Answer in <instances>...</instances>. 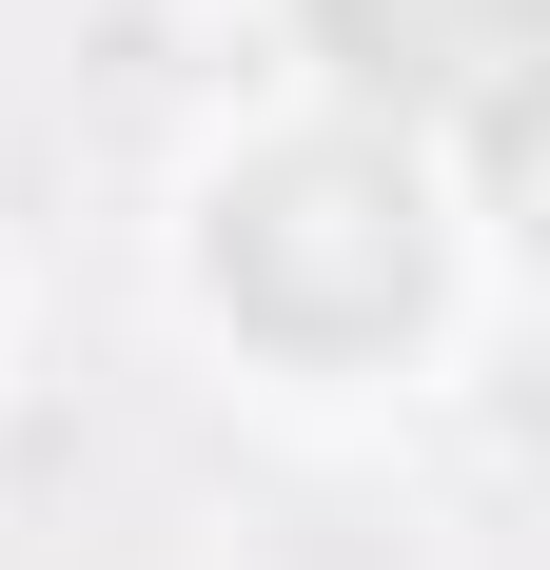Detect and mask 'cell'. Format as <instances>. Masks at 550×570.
Wrapping results in <instances>:
<instances>
[{
  "label": "cell",
  "mask_w": 550,
  "mask_h": 570,
  "mask_svg": "<svg viewBox=\"0 0 550 570\" xmlns=\"http://www.w3.org/2000/svg\"><path fill=\"white\" fill-rule=\"evenodd\" d=\"M531 40H550V0H315V59L354 99L472 118L492 158H531Z\"/></svg>",
  "instance_id": "2"
},
{
  "label": "cell",
  "mask_w": 550,
  "mask_h": 570,
  "mask_svg": "<svg viewBox=\"0 0 550 570\" xmlns=\"http://www.w3.org/2000/svg\"><path fill=\"white\" fill-rule=\"evenodd\" d=\"M217 295L256 335H295V354H374V335H413V295H433V197H413L374 138L256 158L217 197Z\"/></svg>",
  "instance_id": "1"
}]
</instances>
